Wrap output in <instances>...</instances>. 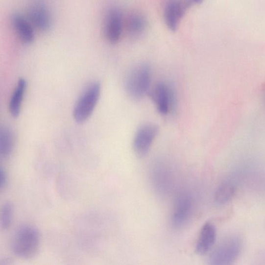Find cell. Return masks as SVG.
<instances>
[{
  "label": "cell",
  "instance_id": "6da1fadb",
  "mask_svg": "<svg viewBox=\"0 0 265 265\" xmlns=\"http://www.w3.org/2000/svg\"><path fill=\"white\" fill-rule=\"evenodd\" d=\"M41 235L37 228L24 224L15 231L11 242V249L16 257L30 259L39 252L41 246Z\"/></svg>",
  "mask_w": 265,
  "mask_h": 265
},
{
  "label": "cell",
  "instance_id": "7a4b0ae2",
  "mask_svg": "<svg viewBox=\"0 0 265 265\" xmlns=\"http://www.w3.org/2000/svg\"><path fill=\"white\" fill-rule=\"evenodd\" d=\"M151 79L150 67L147 64H139L127 73L124 81L126 93L133 99H142L149 92Z\"/></svg>",
  "mask_w": 265,
  "mask_h": 265
},
{
  "label": "cell",
  "instance_id": "3957f363",
  "mask_svg": "<svg viewBox=\"0 0 265 265\" xmlns=\"http://www.w3.org/2000/svg\"><path fill=\"white\" fill-rule=\"evenodd\" d=\"M100 84L97 82L90 84L79 98L74 108V120L78 123H83L92 115L100 94Z\"/></svg>",
  "mask_w": 265,
  "mask_h": 265
},
{
  "label": "cell",
  "instance_id": "277c9868",
  "mask_svg": "<svg viewBox=\"0 0 265 265\" xmlns=\"http://www.w3.org/2000/svg\"><path fill=\"white\" fill-rule=\"evenodd\" d=\"M242 241L237 236L227 238L214 250L210 255V264L215 265H231L235 262L241 253Z\"/></svg>",
  "mask_w": 265,
  "mask_h": 265
},
{
  "label": "cell",
  "instance_id": "5b68a950",
  "mask_svg": "<svg viewBox=\"0 0 265 265\" xmlns=\"http://www.w3.org/2000/svg\"><path fill=\"white\" fill-rule=\"evenodd\" d=\"M159 132L158 126L153 123H146L139 128L133 142V148L136 156L144 158L148 153Z\"/></svg>",
  "mask_w": 265,
  "mask_h": 265
},
{
  "label": "cell",
  "instance_id": "8992f818",
  "mask_svg": "<svg viewBox=\"0 0 265 265\" xmlns=\"http://www.w3.org/2000/svg\"><path fill=\"white\" fill-rule=\"evenodd\" d=\"M151 95L158 112L162 115H168L175 107V91L164 82H160L155 86Z\"/></svg>",
  "mask_w": 265,
  "mask_h": 265
},
{
  "label": "cell",
  "instance_id": "52a82bcc",
  "mask_svg": "<svg viewBox=\"0 0 265 265\" xmlns=\"http://www.w3.org/2000/svg\"><path fill=\"white\" fill-rule=\"evenodd\" d=\"M193 198L187 194H182L176 199L171 215V224L173 227L180 229L189 222L193 212Z\"/></svg>",
  "mask_w": 265,
  "mask_h": 265
},
{
  "label": "cell",
  "instance_id": "ba28073f",
  "mask_svg": "<svg viewBox=\"0 0 265 265\" xmlns=\"http://www.w3.org/2000/svg\"><path fill=\"white\" fill-rule=\"evenodd\" d=\"M192 5L190 0H168L164 8V18L170 30H177L182 17Z\"/></svg>",
  "mask_w": 265,
  "mask_h": 265
},
{
  "label": "cell",
  "instance_id": "9c48e42d",
  "mask_svg": "<svg viewBox=\"0 0 265 265\" xmlns=\"http://www.w3.org/2000/svg\"><path fill=\"white\" fill-rule=\"evenodd\" d=\"M105 34L108 41L116 44L120 40L123 29V16L116 7L109 11L106 21Z\"/></svg>",
  "mask_w": 265,
  "mask_h": 265
},
{
  "label": "cell",
  "instance_id": "30bf717a",
  "mask_svg": "<svg viewBox=\"0 0 265 265\" xmlns=\"http://www.w3.org/2000/svg\"><path fill=\"white\" fill-rule=\"evenodd\" d=\"M217 239V230L215 225L206 223L201 229L195 246V252L199 255L206 254L211 251Z\"/></svg>",
  "mask_w": 265,
  "mask_h": 265
},
{
  "label": "cell",
  "instance_id": "8fae6325",
  "mask_svg": "<svg viewBox=\"0 0 265 265\" xmlns=\"http://www.w3.org/2000/svg\"><path fill=\"white\" fill-rule=\"evenodd\" d=\"M31 23L41 31H47L52 24V18L48 8L42 5L32 7L29 13Z\"/></svg>",
  "mask_w": 265,
  "mask_h": 265
},
{
  "label": "cell",
  "instance_id": "7c38bea8",
  "mask_svg": "<svg viewBox=\"0 0 265 265\" xmlns=\"http://www.w3.org/2000/svg\"><path fill=\"white\" fill-rule=\"evenodd\" d=\"M13 28L18 37L24 43L31 44L35 39V34L31 24L22 15L15 14L11 17Z\"/></svg>",
  "mask_w": 265,
  "mask_h": 265
},
{
  "label": "cell",
  "instance_id": "4fadbf2b",
  "mask_svg": "<svg viewBox=\"0 0 265 265\" xmlns=\"http://www.w3.org/2000/svg\"><path fill=\"white\" fill-rule=\"evenodd\" d=\"M126 26L127 32L130 37L139 39L147 30V21L142 14L134 13L128 17Z\"/></svg>",
  "mask_w": 265,
  "mask_h": 265
},
{
  "label": "cell",
  "instance_id": "5bb4252c",
  "mask_svg": "<svg viewBox=\"0 0 265 265\" xmlns=\"http://www.w3.org/2000/svg\"><path fill=\"white\" fill-rule=\"evenodd\" d=\"M15 143V135L10 127L3 126L0 130V157L7 159L14 150Z\"/></svg>",
  "mask_w": 265,
  "mask_h": 265
},
{
  "label": "cell",
  "instance_id": "9a60e30c",
  "mask_svg": "<svg viewBox=\"0 0 265 265\" xmlns=\"http://www.w3.org/2000/svg\"><path fill=\"white\" fill-rule=\"evenodd\" d=\"M26 86L25 80L21 78L18 82L9 104V110L13 117H18L20 114Z\"/></svg>",
  "mask_w": 265,
  "mask_h": 265
},
{
  "label": "cell",
  "instance_id": "2e32d148",
  "mask_svg": "<svg viewBox=\"0 0 265 265\" xmlns=\"http://www.w3.org/2000/svg\"><path fill=\"white\" fill-rule=\"evenodd\" d=\"M236 192L235 186L229 182H223L217 188L215 194V203L218 205H224L229 203Z\"/></svg>",
  "mask_w": 265,
  "mask_h": 265
},
{
  "label": "cell",
  "instance_id": "e0dca14e",
  "mask_svg": "<svg viewBox=\"0 0 265 265\" xmlns=\"http://www.w3.org/2000/svg\"><path fill=\"white\" fill-rule=\"evenodd\" d=\"M14 211V206L11 202H6L3 205L1 213V225L3 230H8L11 226Z\"/></svg>",
  "mask_w": 265,
  "mask_h": 265
},
{
  "label": "cell",
  "instance_id": "ac0fdd59",
  "mask_svg": "<svg viewBox=\"0 0 265 265\" xmlns=\"http://www.w3.org/2000/svg\"><path fill=\"white\" fill-rule=\"evenodd\" d=\"M8 177L7 173L2 167L0 169V188L2 190L5 188L7 184Z\"/></svg>",
  "mask_w": 265,
  "mask_h": 265
},
{
  "label": "cell",
  "instance_id": "d6986e66",
  "mask_svg": "<svg viewBox=\"0 0 265 265\" xmlns=\"http://www.w3.org/2000/svg\"><path fill=\"white\" fill-rule=\"evenodd\" d=\"M192 4H200L203 3L204 0H190Z\"/></svg>",
  "mask_w": 265,
  "mask_h": 265
}]
</instances>
